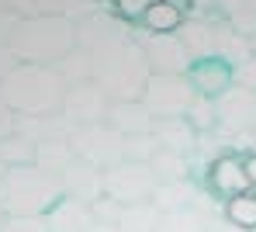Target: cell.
I'll list each match as a JSON object with an SVG mask.
<instances>
[{"mask_svg": "<svg viewBox=\"0 0 256 232\" xmlns=\"http://www.w3.org/2000/svg\"><path fill=\"white\" fill-rule=\"evenodd\" d=\"M76 48V24L66 14H38V18H21L10 52L18 62L32 66H56Z\"/></svg>", "mask_w": 256, "mask_h": 232, "instance_id": "obj_1", "label": "cell"}, {"mask_svg": "<svg viewBox=\"0 0 256 232\" xmlns=\"http://www.w3.org/2000/svg\"><path fill=\"white\" fill-rule=\"evenodd\" d=\"M66 80L52 66H32L21 62L14 73L0 80V100L14 114H56L62 111Z\"/></svg>", "mask_w": 256, "mask_h": 232, "instance_id": "obj_2", "label": "cell"}, {"mask_svg": "<svg viewBox=\"0 0 256 232\" xmlns=\"http://www.w3.org/2000/svg\"><path fill=\"white\" fill-rule=\"evenodd\" d=\"M62 201V180L32 166H7L0 180L4 215H48Z\"/></svg>", "mask_w": 256, "mask_h": 232, "instance_id": "obj_3", "label": "cell"}, {"mask_svg": "<svg viewBox=\"0 0 256 232\" xmlns=\"http://www.w3.org/2000/svg\"><path fill=\"white\" fill-rule=\"evenodd\" d=\"M94 62H97L94 66V84L111 100H142L152 70H149L146 52H142V46L135 38L111 48V52H104V56H97Z\"/></svg>", "mask_w": 256, "mask_h": 232, "instance_id": "obj_4", "label": "cell"}, {"mask_svg": "<svg viewBox=\"0 0 256 232\" xmlns=\"http://www.w3.org/2000/svg\"><path fill=\"white\" fill-rule=\"evenodd\" d=\"M70 149L76 160H84L97 170H111L125 163V136H118L108 122L100 125H80L70 132Z\"/></svg>", "mask_w": 256, "mask_h": 232, "instance_id": "obj_5", "label": "cell"}, {"mask_svg": "<svg viewBox=\"0 0 256 232\" xmlns=\"http://www.w3.org/2000/svg\"><path fill=\"white\" fill-rule=\"evenodd\" d=\"M194 97H198V94H194V87H190L187 76L152 73L149 84H146V94H142V104H146V111L160 122V118H184Z\"/></svg>", "mask_w": 256, "mask_h": 232, "instance_id": "obj_6", "label": "cell"}, {"mask_svg": "<svg viewBox=\"0 0 256 232\" xmlns=\"http://www.w3.org/2000/svg\"><path fill=\"white\" fill-rule=\"evenodd\" d=\"M214 108H218V136L225 142L256 132V90L232 84L222 97H214Z\"/></svg>", "mask_w": 256, "mask_h": 232, "instance_id": "obj_7", "label": "cell"}, {"mask_svg": "<svg viewBox=\"0 0 256 232\" xmlns=\"http://www.w3.org/2000/svg\"><path fill=\"white\" fill-rule=\"evenodd\" d=\"M156 174L149 163H118L111 170H104V194L114 198L118 204H142L152 198L156 190Z\"/></svg>", "mask_w": 256, "mask_h": 232, "instance_id": "obj_8", "label": "cell"}, {"mask_svg": "<svg viewBox=\"0 0 256 232\" xmlns=\"http://www.w3.org/2000/svg\"><path fill=\"white\" fill-rule=\"evenodd\" d=\"M125 42H132V35H128L125 21L111 10H100V14H90L84 21H76V48L90 52L94 59L125 46Z\"/></svg>", "mask_w": 256, "mask_h": 232, "instance_id": "obj_9", "label": "cell"}, {"mask_svg": "<svg viewBox=\"0 0 256 232\" xmlns=\"http://www.w3.org/2000/svg\"><path fill=\"white\" fill-rule=\"evenodd\" d=\"M142 52H146V62L152 73H163V76H187V70L194 66V59L187 56L184 42L173 35H156V32H146L142 38H135Z\"/></svg>", "mask_w": 256, "mask_h": 232, "instance_id": "obj_10", "label": "cell"}, {"mask_svg": "<svg viewBox=\"0 0 256 232\" xmlns=\"http://www.w3.org/2000/svg\"><path fill=\"white\" fill-rule=\"evenodd\" d=\"M108 108H111V97L100 90L94 80L66 87V97H62V118H66L73 128H80V125H100V122L108 118Z\"/></svg>", "mask_w": 256, "mask_h": 232, "instance_id": "obj_11", "label": "cell"}, {"mask_svg": "<svg viewBox=\"0 0 256 232\" xmlns=\"http://www.w3.org/2000/svg\"><path fill=\"white\" fill-rule=\"evenodd\" d=\"M59 180H62V198L80 201V204H94L104 194V170L90 166L84 160H73Z\"/></svg>", "mask_w": 256, "mask_h": 232, "instance_id": "obj_12", "label": "cell"}, {"mask_svg": "<svg viewBox=\"0 0 256 232\" xmlns=\"http://www.w3.org/2000/svg\"><path fill=\"white\" fill-rule=\"evenodd\" d=\"M208 184L218 198H239V194H246V190H253L250 184V177H246V170H242V156H236V152H225V156H218L212 166H208Z\"/></svg>", "mask_w": 256, "mask_h": 232, "instance_id": "obj_13", "label": "cell"}, {"mask_svg": "<svg viewBox=\"0 0 256 232\" xmlns=\"http://www.w3.org/2000/svg\"><path fill=\"white\" fill-rule=\"evenodd\" d=\"M187 80H190V87H194L198 97H222V94L232 87V66L222 62L218 56H212V59L194 62L187 70Z\"/></svg>", "mask_w": 256, "mask_h": 232, "instance_id": "obj_14", "label": "cell"}, {"mask_svg": "<svg viewBox=\"0 0 256 232\" xmlns=\"http://www.w3.org/2000/svg\"><path fill=\"white\" fill-rule=\"evenodd\" d=\"M104 122H108L118 136H146V132H152V125H156V118L146 111L142 100H111Z\"/></svg>", "mask_w": 256, "mask_h": 232, "instance_id": "obj_15", "label": "cell"}, {"mask_svg": "<svg viewBox=\"0 0 256 232\" xmlns=\"http://www.w3.org/2000/svg\"><path fill=\"white\" fill-rule=\"evenodd\" d=\"M201 198L204 194L194 180H166V184H156L149 201L160 215H170V212H184V208H198Z\"/></svg>", "mask_w": 256, "mask_h": 232, "instance_id": "obj_16", "label": "cell"}, {"mask_svg": "<svg viewBox=\"0 0 256 232\" xmlns=\"http://www.w3.org/2000/svg\"><path fill=\"white\" fill-rule=\"evenodd\" d=\"M14 132H21L24 139H32L38 146V142H48V139H70L73 125L62 118V111H56V114H18Z\"/></svg>", "mask_w": 256, "mask_h": 232, "instance_id": "obj_17", "label": "cell"}, {"mask_svg": "<svg viewBox=\"0 0 256 232\" xmlns=\"http://www.w3.org/2000/svg\"><path fill=\"white\" fill-rule=\"evenodd\" d=\"M176 38L184 42L187 56H190L194 62L212 59L214 56V21H208V18H187V21L176 28Z\"/></svg>", "mask_w": 256, "mask_h": 232, "instance_id": "obj_18", "label": "cell"}, {"mask_svg": "<svg viewBox=\"0 0 256 232\" xmlns=\"http://www.w3.org/2000/svg\"><path fill=\"white\" fill-rule=\"evenodd\" d=\"M152 136L160 142V149L180 152V156H190L194 152V142H198V132L190 128L187 118H160L152 125Z\"/></svg>", "mask_w": 256, "mask_h": 232, "instance_id": "obj_19", "label": "cell"}, {"mask_svg": "<svg viewBox=\"0 0 256 232\" xmlns=\"http://www.w3.org/2000/svg\"><path fill=\"white\" fill-rule=\"evenodd\" d=\"M214 56L236 70V66H242L246 59H253L256 52H253V42H250L246 35H239V32L228 28L225 21H214Z\"/></svg>", "mask_w": 256, "mask_h": 232, "instance_id": "obj_20", "label": "cell"}, {"mask_svg": "<svg viewBox=\"0 0 256 232\" xmlns=\"http://www.w3.org/2000/svg\"><path fill=\"white\" fill-rule=\"evenodd\" d=\"M45 222H48V232H90L94 215H90V204H80V201L62 198V201L45 215Z\"/></svg>", "mask_w": 256, "mask_h": 232, "instance_id": "obj_21", "label": "cell"}, {"mask_svg": "<svg viewBox=\"0 0 256 232\" xmlns=\"http://www.w3.org/2000/svg\"><path fill=\"white\" fill-rule=\"evenodd\" d=\"M214 226H218V222H214V215L208 212L204 198H201V204H198V208H184V212L160 215L156 232H212Z\"/></svg>", "mask_w": 256, "mask_h": 232, "instance_id": "obj_22", "label": "cell"}, {"mask_svg": "<svg viewBox=\"0 0 256 232\" xmlns=\"http://www.w3.org/2000/svg\"><path fill=\"white\" fill-rule=\"evenodd\" d=\"M73 160L76 156L70 149V139H48V142H38V149H35V166L52 174V177H62Z\"/></svg>", "mask_w": 256, "mask_h": 232, "instance_id": "obj_23", "label": "cell"}, {"mask_svg": "<svg viewBox=\"0 0 256 232\" xmlns=\"http://www.w3.org/2000/svg\"><path fill=\"white\" fill-rule=\"evenodd\" d=\"M184 21H187V14H184L180 7H173L170 0H152V7H149L146 18H142L146 32H156V35H173Z\"/></svg>", "mask_w": 256, "mask_h": 232, "instance_id": "obj_24", "label": "cell"}, {"mask_svg": "<svg viewBox=\"0 0 256 232\" xmlns=\"http://www.w3.org/2000/svg\"><path fill=\"white\" fill-rule=\"evenodd\" d=\"M156 226H160V212L152 208V201L125 204L118 215V232H156Z\"/></svg>", "mask_w": 256, "mask_h": 232, "instance_id": "obj_25", "label": "cell"}, {"mask_svg": "<svg viewBox=\"0 0 256 232\" xmlns=\"http://www.w3.org/2000/svg\"><path fill=\"white\" fill-rule=\"evenodd\" d=\"M94 56L90 52H84V48H73L62 62H56L52 70L66 80V87H73V84H86V80H94Z\"/></svg>", "mask_w": 256, "mask_h": 232, "instance_id": "obj_26", "label": "cell"}, {"mask_svg": "<svg viewBox=\"0 0 256 232\" xmlns=\"http://www.w3.org/2000/svg\"><path fill=\"white\" fill-rule=\"evenodd\" d=\"M149 166H152V174H156L160 184H166V180H190V160L180 156V152L160 149V152L149 160Z\"/></svg>", "mask_w": 256, "mask_h": 232, "instance_id": "obj_27", "label": "cell"}, {"mask_svg": "<svg viewBox=\"0 0 256 232\" xmlns=\"http://www.w3.org/2000/svg\"><path fill=\"white\" fill-rule=\"evenodd\" d=\"M35 142L24 139L21 132H14V136H7V139L0 142V160H4V166H32L35 163Z\"/></svg>", "mask_w": 256, "mask_h": 232, "instance_id": "obj_28", "label": "cell"}, {"mask_svg": "<svg viewBox=\"0 0 256 232\" xmlns=\"http://www.w3.org/2000/svg\"><path fill=\"white\" fill-rule=\"evenodd\" d=\"M225 222H232V226H239V229L256 232V194L253 190H246V194L225 201Z\"/></svg>", "mask_w": 256, "mask_h": 232, "instance_id": "obj_29", "label": "cell"}, {"mask_svg": "<svg viewBox=\"0 0 256 232\" xmlns=\"http://www.w3.org/2000/svg\"><path fill=\"white\" fill-rule=\"evenodd\" d=\"M184 118L190 122V128H194L198 136H201V132H218V108H214V97H194Z\"/></svg>", "mask_w": 256, "mask_h": 232, "instance_id": "obj_30", "label": "cell"}, {"mask_svg": "<svg viewBox=\"0 0 256 232\" xmlns=\"http://www.w3.org/2000/svg\"><path fill=\"white\" fill-rule=\"evenodd\" d=\"M156 152H160V142H156L152 132H146V136H125V160L128 163H149Z\"/></svg>", "mask_w": 256, "mask_h": 232, "instance_id": "obj_31", "label": "cell"}, {"mask_svg": "<svg viewBox=\"0 0 256 232\" xmlns=\"http://www.w3.org/2000/svg\"><path fill=\"white\" fill-rule=\"evenodd\" d=\"M7 4L21 18H38V14H62V4L66 0H7Z\"/></svg>", "mask_w": 256, "mask_h": 232, "instance_id": "obj_32", "label": "cell"}, {"mask_svg": "<svg viewBox=\"0 0 256 232\" xmlns=\"http://www.w3.org/2000/svg\"><path fill=\"white\" fill-rule=\"evenodd\" d=\"M122 208L125 204H118L114 198H108V194H100L94 204H90V215H94V222H104V226H118V215H122Z\"/></svg>", "mask_w": 256, "mask_h": 232, "instance_id": "obj_33", "label": "cell"}, {"mask_svg": "<svg viewBox=\"0 0 256 232\" xmlns=\"http://www.w3.org/2000/svg\"><path fill=\"white\" fill-rule=\"evenodd\" d=\"M0 232H48L45 215H7Z\"/></svg>", "mask_w": 256, "mask_h": 232, "instance_id": "obj_34", "label": "cell"}, {"mask_svg": "<svg viewBox=\"0 0 256 232\" xmlns=\"http://www.w3.org/2000/svg\"><path fill=\"white\" fill-rule=\"evenodd\" d=\"M111 7L122 21H142L146 10L152 7V0H111Z\"/></svg>", "mask_w": 256, "mask_h": 232, "instance_id": "obj_35", "label": "cell"}, {"mask_svg": "<svg viewBox=\"0 0 256 232\" xmlns=\"http://www.w3.org/2000/svg\"><path fill=\"white\" fill-rule=\"evenodd\" d=\"M232 84L256 90V56H253V59H246L242 66H236V70H232Z\"/></svg>", "mask_w": 256, "mask_h": 232, "instance_id": "obj_36", "label": "cell"}, {"mask_svg": "<svg viewBox=\"0 0 256 232\" xmlns=\"http://www.w3.org/2000/svg\"><path fill=\"white\" fill-rule=\"evenodd\" d=\"M18 24H21V14L7 7V10L0 14V46H10V38H14V32H18Z\"/></svg>", "mask_w": 256, "mask_h": 232, "instance_id": "obj_37", "label": "cell"}, {"mask_svg": "<svg viewBox=\"0 0 256 232\" xmlns=\"http://www.w3.org/2000/svg\"><path fill=\"white\" fill-rule=\"evenodd\" d=\"M14 128H18V114L0 100V142L7 139V136H14Z\"/></svg>", "mask_w": 256, "mask_h": 232, "instance_id": "obj_38", "label": "cell"}, {"mask_svg": "<svg viewBox=\"0 0 256 232\" xmlns=\"http://www.w3.org/2000/svg\"><path fill=\"white\" fill-rule=\"evenodd\" d=\"M21 62H18V56L10 52V46H0V80L7 76V73H14Z\"/></svg>", "mask_w": 256, "mask_h": 232, "instance_id": "obj_39", "label": "cell"}, {"mask_svg": "<svg viewBox=\"0 0 256 232\" xmlns=\"http://www.w3.org/2000/svg\"><path fill=\"white\" fill-rule=\"evenodd\" d=\"M242 170H246V177H250V184H253V190H256V149L242 156Z\"/></svg>", "mask_w": 256, "mask_h": 232, "instance_id": "obj_40", "label": "cell"}, {"mask_svg": "<svg viewBox=\"0 0 256 232\" xmlns=\"http://www.w3.org/2000/svg\"><path fill=\"white\" fill-rule=\"evenodd\" d=\"M214 232H250V229H239V226H232V222H225V215H222V222L214 226Z\"/></svg>", "mask_w": 256, "mask_h": 232, "instance_id": "obj_41", "label": "cell"}, {"mask_svg": "<svg viewBox=\"0 0 256 232\" xmlns=\"http://www.w3.org/2000/svg\"><path fill=\"white\" fill-rule=\"evenodd\" d=\"M90 232H118V226H104V222H94Z\"/></svg>", "mask_w": 256, "mask_h": 232, "instance_id": "obj_42", "label": "cell"}, {"mask_svg": "<svg viewBox=\"0 0 256 232\" xmlns=\"http://www.w3.org/2000/svg\"><path fill=\"white\" fill-rule=\"evenodd\" d=\"M4 222H7V215H4V208H0V229H4Z\"/></svg>", "mask_w": 256, "mask_h": 232, "instance_id": "obj_43", "label": "cell"}, {"mask_svg": "<svg viewBox=\"0 0 256 232\" xmlns=\"http://www.w3.org/2000/svg\"><path fill=\"white\" fill-rule=\"evenodd\" d=\"M7 7H10V4H7V0H0V14H4V10H7Z\"/></svg>", "mask_w": 256, "mask_h": 232, "instance_id": "obj_44", "label": "cell"}, {"mask_svg": "<svg viewBox=\"0 0 256 232\" xmlns=\"http://www.w3.org/2000/svg\"><path fill=\"white\" fill-rule=\"evenodd\" d=\"M4 174H7V166H4V160H0V180H4Z\"/></svg>", "mask_w": 256, "mask_h": 232, "instance_id": "obj_45", "label": "cell"}, {"mask_svg": "<svg viewBox=\"0 0 256 232\" xmlns=\"http://www.w3.org/2000/svg\"><path fill=\"white\" fill-rule=\"evenodd\" d=\"M94 4H104V0H94Z\"/></svg>", "mask_w": 256, "mask_h": 232, "instance_id": "obj_46", "label": "cell"}, {"mask_svg": "<svg viewBox=\"0 0 256 232\" xmlns=\"http://www.w3.org/2000/svg\"><path fill=\"white\" fill-rule=\"evenodd\" d=\"M253 139H256V132H253Z\"/></svg>", "mask_w": 256, "mask_h": 232, "instance_id": "obj_47", "label": "cell"}, {"mask_svg": "<svg viewBox=\"0 0 256 232\" xmlns=\"http://www.w3.org/2000/svg\"><path fill=\"white\" fill-rule=\"evenodd\" d=\"M253 194H256V190H253Z\"/></svg>", "mask_w": 256, "mask_h": 232, "instance_id": "obj_48", "label": "cell"}, {"mask_svg": "<svg viewBox=\"0 0 256 232\" xmlns=\"http://www.w3.org/2000/svg\"><path fill=\"white\" fill-rule=\"evenodd\" d=\"M212 232H214V229H212Z\"/></svg>", "mask_w": 256, "mask_h": 232, "instance_id": "obj_49", "label": "cell"}]
</instances>
